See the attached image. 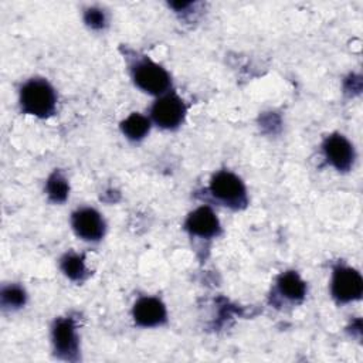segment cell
I'll use <instances>...</instances> for the list:
<instances>
[{"label": "cell", "mask_w": 363, "mask_h": 363, "mask_svg": "<svg viewBox=\"0 0 363 363\" xmlns=\"http://www.w3.org/2000/svg\"><path fill=\"white\" fill-rule=\"evenodd\" d=\"M20 102L24 112L45 118L55 109V94L47 81L30 79L21 88Z\"/></svg>", "instance_id": "6da1fadb"}, {"label": "cell", "mask_w": 363, "mask_h": 363, "mask_svg": "<svg viewBox=\"0 0 363 363\" xmlns=\"http://www.w3.org/2000/svg\"><path fill=\"white\" fill-rule=\"evenodd\" d=\"M135 84L149 94H163L170 86V77L160 65L145 60L133 69Z\"/></svg>", "instance_id": "7a4b0ae2"}, {"label": "cell", "mask_w": 363, "mask_h": 363, "mask_svg": "<svg viewBox=\"0 0 363 363\" xmlns=\"http://www.w3.org/2000/svg\"><path fill=\"white\" fill-rule=\"evenodd\" d=\"M363 292V279L356 269L339 267L333 272L332 294L339 302L359 299Z\"/></svg>", "instance_id": "3957f363"}, {"label": "cell", "mask_w": 363, "mask_h": 363, "mask_svg": "<svg viewBox=\"0 0 363 363\" xmlns=\"http://www.w3.org/2000/svg\"><path fill=\"white\" fill-rule=\"evenodd\" d=\"M210 190L214 197L225 204L240 206L245 203V189L242 182L230 172H218L210 184Z\"/></svg>", "instance_id": "277c9868"}, {"label": "cell", "mask_w": 363, "mask_h": 363, "mask_svg": "<svg viewBox=\"0 0 363 363\" xmlns=\"http://www.w3.org/2000/svg\"><path fill=\"white\" fill-rule=\"evenodd\" d=\"M184 104L176 95L162 96L152 106V116L155 122L166 129L176 128L184 118Z\"/></svg>", "instance_id": "5b68a950"}, {"label": "cell", "mask_w": 363, "mask_h": 363, "mask_svg": "<svg viewBox=\"0 0 363 363\" xmlns=\"http://www.w3.org/2000/svg\"><path fill=\"white\" fill-rule=\"evenodd\" d=\"M75 233L88 241H96L104 235L105 224L102 217L94 208H81L72 216Z\"/></svg>", "instance_id": "8992f818"}, {"label": "cell", "mask_w": 363, "mask_h": 363, "mask_svg": "<svg viewBox=\"0 0 363 363\" xmlns=\"http://www.w3.org/2000/svg\"><path fill=\"white\" fill-rule=\"evenodd\" d=\"M323 150L328 160L337 170H349L352 167L354 153L350 142L342 135H332L323 143Z\"/></svg>", "instance_id": "52a82bcc"}, {"label": "cell", "mask_w": 363, "mask_h": 363, "mask_svg": "<svg viewBox=\"0 0 363 363\" xmlns=\"http://www.w3.org/2000/svg\"><path fill=\"white\" fill-rule=\"evenodd\" d=\"M133 318L140 326H156L164 322L166 308L156 298H140L133 306Z\"/></svg>", "instance_id": "ba28073f"}, {"label": "cell", "mask_w": 363, "mask_h": 363, "mask_svg": "<svg viewBox=\"0 0 363 363\" xmlns=\"http://www.w3.org/2000/svg\"><path fill=\"white\" fill-rule=\"evenodd\" d=\"M186 228L199 237H213L218 233L220 223L211 208L200 207L189 216Z\"/></svg>", "instance_id": "9c48e42d"}, {"label": "cell", "mask_w": 363, "mask_h": 363, "mask_svg": "<svg viewBox=\"0 0 363 363\" xmlns=\"http://www.w3.org/2000/svg\"><path fill=\"white\" fill-rule=\"evenodd\" d=\"M55 350L65 359H71L78 349L75 326L71 319H60L52 330Z\"/></svg>", "instance_id": "30bf717a"}, {"label": "cell", "mask_w": 363, "mask_h": 363, "mask_svg": "<svg viewBox=\"0 0 363 363\" xmlns=\"http://www.w3.org/2000/svg\"><path fill=\"white\" fill-rule=\"evenodd\" d=\"M278 288L282 295L289 299H302L306 291L305 282L299 278L296 272H285L278 279Z\"/></svg>", "instance_id": "8fae6325"}, {"label": "cell", "mask_w": 363, "mask_h": 363, "mask_svg": "<svg viewBox=\"0 0 363 363\" xmlns=\"http://www.w3.org/2000/svg\"><path fill=\"white\" fill-rule=\"evenodd\" d=\"M149 119L140 113H132L122 122L123 133L133 140L142 139L149 132Z\"/></svg>", "instance_id": "7c38bea8"}, {"label": "cell", "mask_w": 363, "mask_h": 363, "mask_svg": "<svg viewBox=\"0 0 363 363\" xmlns=\"http://www.w3.org/2000/svg\"><path fill=\"white\" fill-rule=\"evenodd\" d=\"M47 193L54 201H64L68 196V183L60 173H52L47 182Z\"/></svg>", "instance_id": "4fadbf2b"}, {"label": "cell", "mask_w": 363, "mask_h": 363, "mask_svg": "<svg viewBox=\"0 0 363 363\" xmlns=\"http://www.w3.org/2000/svg\"><path fill=\"white\" fill-rule=\"evenodd\" d=\"M61 268L71 279H81L85 275L84 258L75 254H68L61 261Z\"/></svg>", "instance_id": "5bb4252c"}, {"label": "cell", "mask_w": 363, "mask_h": 363, "mask_svg": "<svg viewBox=\"0 0 363 363\" xmlns=\"http://www.w3.org/2000/svg\"><path fill=\"white\" fill-rule=\"evenodd\" d=\"M1 299H3V303L6 306H21L26 301V295H24V291L18 286H7L3 289V294H1Z\"/></svg>", "instance_id": "9a60e30c"}, {"label": "cell", "mask_w": 363, "mask_h": 363, "mask_svg": "<svg viewBox=\"0 0 363 363\" xmlns=\"http://www.w3.org/2000/svg\"><path fill=\"white\" fill-rule=\"evenodd\" d=\"M85 21L91 26V27H95V28H99L104 26L105 23V16L101 10L98 9H91L86 11L85 14Z\"/></svg>", "instance_id": "2e32d148"}]
</instances>
